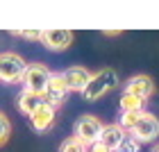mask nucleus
Returning <instances> with one entry per match:
<instances>
[{
  "label": "nucleus",
  "mask_w": 159,
  "mask_h": 152,
  "mask_svg": "<svg viewBox=\"0 0 159 152\" xmlns=\"http://www.w3.org/2000/svg\"><path fill=\"white\" fill-rule=\"evenodd\" d=\"M68 93L70 91H68L66 82H64L61 73H50L48 86H46V91H43V100H46V105H50L52 109H59V107H64V102H66Z\"/></svg>",
  "instance_id": "obj_6"
},
{
  "label": "nucleus",
  "mask_w": 159,
  "mask_h": 152,
  "mask_svg": "<svg viewBox=\"0 0 159 152\" xmlns=\"http://www.w3.org/2000/svg\"><path fill=\"white\" fill-rule=\"evenodd\" d=\"M127 136H132L136 143H152L159 136V118L150 111H143L141 118L136 120V125L127 132Z\"/></svg>",
  "instance_id": "obj_5"
},
{
  "label": "nucleus",
  "mask_w": 159,
  "mask_h": 152,
  "mask_svg": "<svg viewBox=\"0 0 159 152\" xmlns=\"http://www.w3.org/2000/svg\"><path fill=\"white\" fill-rule=\"evenodd\" d=\"M152 152H159V145H157V148H155V150H152Z\"/></svg>",
  "instance_id": "obj_20"
},
{
  "label": "nucleus",
  "mask_w": 159,
  "mask_h": 152,
  "mask_svg": "<svg viewBox=\"0 0 159 152\" xmlns=\"http://www.w3.org/2000/svg\"><path fill=\"white\" fill-rule=\"evenodd\" d=\"M143 111H146V109H143ZM143 111H123V114H120V118H118V125L125 129V132H129V129L136 125V120L141 118V114H143Z\"/></svg>",
  "instance_id": "obj_14"
},
{
  "label": "nucleus",
  "mask_w": 159,
  "mask_h": 152,
  "mask_svg": "<svg viewBox=\"0 0 159 152\" xmlns=\"http://www.w3.org/2000/svg\"><path fill=\"white\" fill-rule=\"evenodd\" d=\"M27 118H30V125H32L34 132L43 134V132H48V129L55 125V120H57V109H52L50 105L43 102L39 109L34 111L32 116H27Z\"/></svg>",
  "instance_id": "obj_9"
},
{
  "label": "nucleus",
  "mask_w": 159,
  "mask_h": 152,
  "mask_svg": "<svg viewBox=\"0 0 159 152\" xmlns=\"http://www.w3.org/2000/svg\"><path fill=\"white\" fill-rule=\"evenodd\" d=\"M125 136H127V132L118 125V123H109V125L102 127V132H100V139H98V141L102 143L105 148H109V150L114 152V150L120 145V141L125 139Z\"/></svg>",
  "instance_id": "obj_11"
},
{
  "label": "nucleus",
  "mask_w": 159,
  "mask_h": 152,
  "mask_svg": "<svg viewBox=\"0 0 159 152\" xmlns=\"http://www.w3.org/2000/svg\"><path fill=\"white\" fill-rule=\"evenodd\" d=\"M61 77H64V82H66L68 91L82 93L84 86L89 84V79H91V70L84 68V66H70V68H66L61 73Z\"/></svg>",
  "instance_id": "obj_10"
},
{
  "label": "nucleus",
  "mask_w": 159,
  "mask_h": 152,
  "mask_svg": "<svg viewBox=\"0 0 159 152\" xmlns=\"http://www.w3.org/2000/svg\"><path fill=\"white\" fill-rule=\"evenodd\" d=\"M25 68H27V61L18 52H11V50L0 52V82H5V84L20 82Z\"/></svg>",
  "instance_id": "obj_2"
},
{
  "label": "nucleus",
  "mask_w": 159,
  "mask_h": 152,
  "mask_svg": "<svg viewBox=\"0 0 159 152\" xmlns=\"http://www.w3.org/2000/svg\"><path fill=\"white\" fill-rule=\"evenodd\" d=\"M118 105H120V114H123V111H143L146 100H141V98H136V96H127V93H123L120 100H118Z\"/></svg>",
  "instance_id": "obj_13"
},
{
  "label": "nucleus",
  "mask_w": 159,
  "mask_h": 152,
  "mask_svg": "<svg viewBox=\"0 0 159 152\" xmlns=\"http://www.w3.org/2000/svg\"><path fill=\"white\" fill-rule=\"evenodd\" d=\"M11 34L25 41H41V30H23V32H11Z\"/></svg>",
  "instance_id": "obj_18"
},
{
  "label": "nucleus",
  "mask_w": 159,
  "mask_h": 152,
  "mask_svg": "<svg viewBox=\"0 0 159 152\" xmlns=\"http://www.w3.org/2000/svg\"><path fill=\"white\" fill-rule=\"evenodd\" d=\"M114 152H141V143H136L132 136H125V139L120 141V145Z\"/></svg>",
  "instance_id": "obj_17"
},
{
  "label": "nucleus",
  "mask_w": 159,
  "mask_h": 152,
  "mask_svg": "<svg viewBox=\"0 0 159 152\" xmlns=\"http://www.w3.org/2000/svg\"><path fill=\"white\" fill-rule=\"evenodd\" d=\"M59 152H89V148H86L82 141H77L75 136H68L59 145Z\"/></svg>",
  "instance_id": "obj_15"
},
{
  "label": "nucleus",
  "mask_w": 159,
  "mask_h": 152,
  "mask_svg": "<svg viewBox=\"0 0 159 152\" xmlns=\"http://www.w3.org/2000/svg\"><path fill=\"white\" fill-rule=\"evenodd\" d=\"M43 102H46V100H43V96H37V93H30V91H20L18 98H16L18 111L25 114V116H32Z\"/></svg>",
  "instance_id": "obj_12"
},
{
  "label": "nucleus",
  "mask_w": 159,
  "mask_h": 152,
  "mask_svg": "<svg viewBox=\"0 0 159 152\" xmlns=\"http://www.w3.org/2000/svg\"><path fill=\"white\" fill-rule=\"evenodd\" d=\"M102 127H105V123L98 118V116H93V114H84V116H80V118L75 120V127H73V136L77 141H82L86 148L93 145L98 139H100V132H102Z\"/></svg>",
  "instance_id": "obj_4"
},
{
  "label": "nucleus",
  "mask_w": 159,
  "mask_h": 152,
  "mask_svg": "<svg viewBox=\"0 0 159 152\" xmlns=\"http://www.w3.org/2000/svg\"><path fill=\"white\" fill-rule=\"evenodd\" d=\"M118 86V73L114 68H100L98 73H91L89 84L84 86L82 98L86 102H96V100L105 98L107 93H111Z\"/></svg>",
  "instance_id": "obj_1"
},
{
  "label": "nucleus",
  "mask_w": 159,
  "mask_h": 152,
  "mask_svg": "<svg viewBox=\"0 0 159 152\" xmlns=\"http://www.w3.org/2000/svg\"><path fill=\"white\" fill-rule=\"evenodd\" d=\"M50 70L46 64H27L23 77H20V84H23V91H30V93H37V96H43L48 86V79H50Z\"/></svg>",
  "instance_id": "obj_3"
},
{
  "label": "nucleus",
  "mask_w": 159,
  "mask_h": 152,
  "mask_svg": "<svg viewBox=\"0 0 159 152\" xmlns=\"http://www.w3.org/2000/svg\"><path fill=\"white\" fill-rule=\"evenodd\" d=\"M9 136H11V123L2 111H0V148L9 141Z\"/></svg>",
  "instance_id": "obj_16"
},
{
  "label": "nucleus",
  "mask_w": 159,
  "mask_h": 152,
  "mask_svg": "<svg viewBox=\"0 0 159 152\" xmlns=\"http://www.w3.org/2000/svg\"><path fill=\"white\" fill-rule=\"evenodd\" d=\"M89 152H111V150H109V148H105L100 141H96L93 145H89Z\"/></svg>",
  "instance_id": "obj_19"
},
{
  "label": "nucleus",
  "mask_w": 159,
  "mask_h": 152,
  "mask_svg": "<svg viewBox=\"0 0 159 152\" xmlns=\"http://www.w3.org/2000/svg\"><path fill=\"white\" fill-rule=\"evenodd\" d=\"M123 93H127V96H136L141 100H148V98L155 96V79L150 75H134V77H129L125 82Z\"/></svg>",
  "instance_id": "obj_8"
},
{
  "label": "nucleus",
  "mask_w": 159,
  "mask_h": 152,
  "mask_svg": "<svg viewBox=\"0 0 159 152\" xmlns=\"http://www.w3.org/2000/svg\"><path fill=\"white\" fill-rule=\"evenodd\" d=\"M75 34L70 30H41V43L52 52H61L73 46Z\"/></svg>",
  "instance_id": "obj_7"
}]
</instances>
